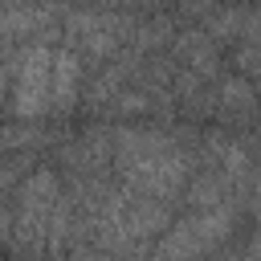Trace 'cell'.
<instances>
[{"label":"cell","instance_id":"cell-4","mask_svg":"<svg viewBox=\"0 0 261 261\" xmlns=\"http://www.w3.org/2000/svg\"><path fill=\"white\" fill-rule=\"evenodd\" d=\"M237 212L232 208H192L188 216L171 220L167 232H159V241L151 245V261H196L208 257L216 245H224L232 237Z\"/></svg>","mask_w":261,"mask_h":261},{"label":"cell","instance_id":"cell-11","mask_svg":"<svg viewBox=\"0 0 261 261\" xmlns=\"http://www.w3.org/2000/svg\"><path fill=\"white\" fill-rule=\"evenodd\" d=\"M130 4H163V0H130Z\"/></svg>","mask_w":261,"mask_h":261},{"label":"cell","instance_id":"cell-6","mask_svg":"<svg viewBox=\"0 0 261 261\" xmlns=\"http://www.w3.org/2000/svg\"><path fill=\"white\" fill-rule=\"evenodd\" d=\"M61 24H65V49H73L82 61H86V57H94V61L114 57L118 49H126V37H130V29H135L130 16L106 12V8L69 12V16H61Z\"/></svg>","mask_w":261,"mask_h":261},{"label":"cell","instance_id":"cell-5","mask_svg":"<svg viewBox=\"0 0 261 261\" xmlns=\"http://www.w3.org/2000/svg\"><path fill=\"white\" fill-rule=\"evenodd\" d=\"M8 110L20 122L53 118V45H24L12 53V77H8Z\"/></svg>","mask_w":261,"mask_h":261},{"label":"cell","instance_id":"cell-10","mask_svg":"<svg viewBox=\"0 0 261 261\" xmlns=\"http://www.w3.org/2000/svg\"><path fill=\"white\" fill-rule=\"evenodd\" d=\"M24 163H29V155H12V151L0 159V204H4V200L12 196V188L24 179Z\"/></svg>","mask_w":261,"mask_h":261},{"label":"cell","instance_id":"cell-3","mask_svg":"<svg viewBox=\"0 0 261 261\" xmlns=\"http://www.w3.org/2000/svg\"><path fill=\"white\" fill-rule=\"evenodd\" d=\"M167 224H171V204L126 192L122 184H110L98 204L73 216V232H82L98 253H118V257H135L139 249L155 245Z\"/></svg>","mask_w":261,"mask_h":261},{"label":"cell","instance_id":"cell-7","mask_svg":"<svg viewBox=\"0 0 261 261\" xmlns=\"http://www.w3.org/2000/svg\"><path fill=\"white\" fill-rule=\"evenodd\" d=\"M57 8L53 4H33V0H16L8 8H0V45H12L16 37H33L49 24H57Z\"/></svg>","mask_w":261,"mask_h":261},{"label":"cell","instance_id":"cell-1","mask_svg":"<svg viewBox=\"0 0 261 261\" xmlns=\"http://www.w3.org/2000/svg\"><path fill=\"white\" fill-rule=\"evenodd\" d=\"M110 171L114 184L151 200H179L192 179V151L179 135L159 126H118L110 135Z\"/></svg>","mask_w":261,"mask_h":261},{"label":"cell","instance_id":"cell-8","mask_svg":"<svg viewBox=\"0 0 261 261\" xmlns=\"http://www.w3.org/2000/svg\"><path fill=\"white\" fill-rule=\"evenodd\" d=\"M82 82H86V69H82V57L73 49H53V114H69L82 98Z\"/></svg>","mask_w":261,"mask_h":261},{"label":"cell","instance_id":"cell-9","mask_svg":"<svg viewBox=\"0 0 261 261\" xmlns=\"http://www.w3.org/2000/svg\"><path fill=\"white\" fill-rule=\"evenodd\" d=\"M216 110L228 114V118H249V114H253V82H249L245 73H241V77H228V82L220 86Z\"/></svg>","mask_w":261,"mask_h":261},{"label":"cell","instance_id":"cell-12","mask_svg":"<svg viewBox=\"0 0 261 261\" xmlns=\"http://www.w3.org/2000/svg\"><path fill=\"white\" fill-rule=\"evenodd\" d=\"M241 261H253V253H245V257H241Z\"/></svg>","mask_w":261,"mask_h":261},{"label":"cell","instance_id":"cell-2","mask_svg":"<svg viewBox=\"0 0 261 261\" xmlns=\"http://www.w3.org/2000/svg\"><path fill=\"white\" fill-rule=\"evenodd\" d=\"M8 216V245L20 257H61L73 237V204L53 167H37L12 188Z\"/></svg>","mask_w":261,"mask_h":261}]
</instances>
